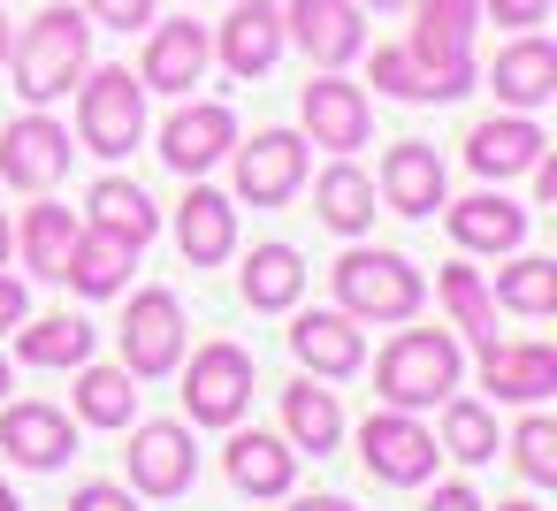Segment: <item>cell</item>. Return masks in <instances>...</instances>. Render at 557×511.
<instances>
[{"mask_svg": "<svg viewBox=\"0 0 557 511\" xmlns=\"http://www.w3.org/2000/svg\"><path fill=\"white\" fill-rule=\"evenodd\" d=\"M9 62H16V92H24L32 108H47V100H62V92L92 70V24H85L77 9H47V16H32V32L9 47Z\"/></svg>", "mask_w": 557, "mask_h": 511, "instance_id": "6da1fadb", "label": "cell"}, {"mask_svg": "<svg viewBox=\"0 0 557 511\" xmlns=\"http://www.w3.org/2000/svg\"><path fill=\"white\" fill-rule=\"evenodd\" d=\"M405 9H412L405 54L428 70L435 100L473 92V24H481V0H405Z\"/></svg>", "mask_w": 557, "mask_h": 511, "instance_id": "7a4b0ae2", "label": "cell"}, {"mask_svg": "<svg viewBox=\"0 0 557 511\" xmlns=\"http://www.w3.org/2000/svg\"><path fill=\"white\" fill-rule=\"evenodd\" d=\"M458 389V344L443 328H405L382 366H374V397L397 404V412H420V404H443Z\"/></svg>", "mask_w": 557, "mask_h": 511, "instance_id": "3957f363", "label": "cell"}, {"mask_svg": "<svg viewBox=\"0 0 557 511\" xmlns=\"http://www.w3.org/2000/svg\"><path fill=\"white\" fill-rule=\"evenodd\" d=\"M336 298L351 321H412L428 283L405 252H344L336 260Z\"/></svg>", "mask_w": 557, "mask_h": 511, "instance_id": "277c9868", "label": "cell"}, {"mask_svg": "<svg viewBox=\"0 0 557 511\" xmlns=\"http://www.w3.org/2000/svg\"><path fill=\"white\" fill-rule=\"evenodd\" d=\"M77 138L92 153H131L146 138V85L131 70H85L77 77Z\"/></svg>", "mask_w": 557, "mask_h": 511, "instance_id": "5b68a950", "label": "cell"}, {"mask_svg": "<svg viewBox=\"0 0 557 511\" xmlns=\"http://www.w3.org/2000/svg\"><path fill=\"white\" fill-rule=\"evenodd\" d=\"M359 458H367V473L374 481H389V488H420L428 473H435V435L412 420V412H367V427H359Z\"/></svg>", "mask_w": 557, "mask_h": 511, "instance_id": "8992f818", "label": "cell"}, {"mask_svg": "<svg viewBox=\"0 0 557 511\" xmlns=\"http://www.w3.org/2000/svg\"><path fill=\"white\" fill-rule=\"evenodd\" d=\"M176 359H184V306L169 290H138L123 321V374L153 382V374H176Z\"/></svg>", "mask_w": 557, "mask_h": 511, "instance_id": "52a82bcc", "label": "cell"}, {"mask_svg": "<svg viewBox=\"0 0 557 511\" xmlns=\"http://www.w3.org/2000/svg\"><path fill=\"white\" fill-rule=\"evenodd\" d=\"M184 404H191V420H207V427H237V412L252 404V359H245L237 344H207V351H191Z\"/></svg>", "mask_w": 557, "mask_h": 511, "instance_id": "ba28073f", "label": "cell"}, {"mask_svg": "<svg viewBox=\"0 0 557 511\" xmlns=\"http://www.w3.org/2000/svg\"><path fill=\"white\" fill-rule=\"evenodd\" d=\"M283 39H298L313 70H344V62H359V47H367L359 0H290V9H283Z\"/></svg>", "mask_w": 557, "mask_h": 511, "instance_id": "9c48e42d", "label": "cell"}, {"mask_svg": "<svg viewBox=\"0 0 557 511\" xmlns=\"http://www.w3.org/2000/svg\"><path fill=\"white\" fill-rule=\"evenodd\" d=\"M70 130L62 123H47V115H24V123H9V138H0V176H9L16 191H54L62 176H70Z\"/></svg>", "mask_w": 557, "mask_h": 511, "instance_id": "30bf717a", "label": "cell"}, {"mask_svg": "<svg viewBox=\"0 0 557 511\" xmlns=\"http://www.w3.org/2000/svg\"><path fill=\"white\" fill-rule=\"evenodd\" d=\"M298 108H306L313 146H329V153H359V146L374 138V108H367V92H359V85H344L336 70H329V77H313Z\"/></svg>", "mask_w": 557, "mask_h": 511, "instance_id": "8fae6325", "label": "cell"}, {"mask_svg": "<svg viewBox=\"0 0 557 511\" xmlns=\"http://www.w3.org/2000/svg\"><path fill=\"white\" fill-rule=\"evenodd\" d=\"M306 184V138L290 130H260L252 146H237V199L252 207H283Z\"/></svg>", "mask_w": 557, "mask_h": 511, "instance_id": "7c38bea8", "label": "cell"}, {"mask_svg": "<svg viewBox=\"0 0 557 511\" xmlns=\"http://www.w3.org/2000/svg\"><path fill=\"white\" fill-rule=\"evenodd\" d=\"M230 146H237V115H230L222 100H199V108L169 115V130H161V161H169L176 176H199V169H214Z\"/></svg>", "mask_w": 557, "mask_h": 511, "instance_id": "4fadbf2b", "label": "cell"}, {"mask_svg": "<svg viewBox=\"0 0 557 511\" xmlns=\"http://www.w3.org/2000/svg\"><path fill=\"white\" fill-rule=\"evenodd\" d=\"M549 153V138H542V123L534 115H488V123H473L466 130V161H473V176H519V169H534Z\"/></svg>", "mask_w": 557, "mask_h": 511, "instance_id": "5bb4252c", "label": "cell"}, {"mask_svg": "<svg viewBox=\"0 0 557 511\" xmlns=\"http://www.w3.org/2000/svg\"><path fill=\"white\" fill-rule=\"evenodd\" d=\"M481 382L496 389V404H542L557 389V351L549 344H481Z\"/></svg>", "mask_w": 557, "mask_h": 511, "instance_id": "9a60e30c", "label": "cell"}, {"mask_svg": "<svg viewBox=\"0 0 557 511\" xmlns=\"http://www.w3.org/2000/svg\"><path fill=\"white\" fill-rule=\"evenodd\" d=\"M191 473H199V450H191V435L176 420H153V427L131 435V481L146 496H184Z\"/></svg>", "mask_w": 557, "mask_h": 511, "instance_id": "2e32d148", "label": "cell"}, {"mask_svg": "<svg viewBox=\"0 0 557 511\" xmlns=\"http://www.w3.org/2000/svg\"><path fill=\"white\" fill-rule=\"evenodd\" d=\"M488 85H496V100L511 108V115H534L549 92H557V47L542 39V32H527V39H511L504 54H496V70H488Z\"/></svg>", "mask_w": 557, "mask_h": 511, "instance_id": "e0dca14e", "label": "cell"}, {"mask_svg": "<svg viewBox=\"0 0 557 511\" xmlns=\"http://www.w3.org/2000/svg\"><path fill=\"white\" fill-rule=\"evenodd\" d=\"M0 450H9L16 465H32V473H47V465H62L77 450V427L54 404H9L0 412Z\"/></svg>", "mask_w": 557, "mask_h": 511, "instance_id": "ac0fdd59", "label": "cell"}, {"mask_svg": "<svg viewBox=\"0 0 557 511\" xmlns=\"http://www.w3.org/2000/svg\"><path fill=\"white\" fill-rule=\"evenodd\" d=\"M131 267H138V245L131 237H115V229H77V245H70V267H62V283L70 290H85V298H115L123 283H131Z\"/></svg>", "mask_w": 557, "mask_h": 511, "instance_id": "d6986e66", "label": "cell"}, {"mask_svg": "<svg viewBox=\"0 0 557 511\" xmlns=\"http://www.w3.org/2000/svg\"><path fill=\"white\" fill-rule=\"evenodd\" d=\"M290 351H298V366H313V374H329V382H344V374L367 366V344H359V321H351V313H298Z\"/></svg>", "mask_w": 557, "mask_h": 511, "instance_id": "ffe728a7", "label": "cell"}, {"mask_svg": "<svg viewBox=\"0 0 557 511\" xmlns=\"http://www.w3.org/2000/svg\"><path fill=\"white\" fill-rule=\"evenodd\" d=\"M214 54H222L230 77H260V70H275V54H283V9H268V0H245V9L222 24Z\"/></svg>", "mask_w": 557, "mask_h": 511, "instance_id": "44dd1931", "label": "cell"}, {"mask_svg": "<svg viewBox=\"0 0 557 511\" xmlns=\"http://www.w3.org/2000/svg\"><path fill=\"white\" fill-rule=\"evenodd\" d=\"M207 54H214V39H207L199 24H161L153 47H146L138 85H146V92H191V85L207 77Z\"/></svg>", "mask_w": 557, "mask_h": 511, "instance_id": "7402d4cb", "label": "cell"}, {"mask_svg": "<svg viewBox=\"0 0 557 511\" xmlns=\"http://www.w3.org/2000/svg\"><path fill=\"white\" fill-rule=\"evenodd\" d=\"M382 199L397 214H435L443 207V161H435V146H420V138L389 146L382 153Z\"/></svg>", "mask_w": 557, "mask_h": 511, "instance_id": "603a6c76", "label": "cell"}, {"mask_svg": "<svg viewBox=\"0 0 557 511\" xmlns=\"http://www.w3.org/2000/svg\"><path fill=\"white\" fill-rule=\"evenodd\" d=\"M443 222H450V237H458L466 252H519V237H527V207H511L504 191H473V199H458Z\"/></svg>", "mask_w": 557, "mask_h": 511, "instance_id": "cb8c5ba5", "label": "cell"}, {"mask_svg": "<svg viewBox=\"0 0 557 511\" xmlns=\"http://www.w3.org/2000/svg\"><path fill=\"white\" fill-rule=\"evenodd\" d=\"M176 245H184L191 267H222V260L237 252V207L199 184V191L184 199V214H176Z\"/></svg>", "mask_w": 557, "mask_h": 511, "instance_id": "d4e9b609", "label": "cell"}, {"mask_svg": "<svg viewBox=\"0 0 557 511\" xmlns=\"http://www.w3.org/2000/svg\"><path fill=\"white\" fill-rule=\"evenodd\" d=\"M230 481L245 488V496H290V481H298V450L290 443H275V435H230Z\"/></svg>", "mask_w": 557, "mask_h": 511, "instance_id": "484cf974", "label": "cell"}, {"mask_svg": "<svg viewBox=\"0 0 557 511\" xmlns=\"http://www.w3.org/2000/svg\"><path fill=\"white\" fill-rule=\"evenodd\" d=\"M298 290H306V260H298L290 245H260V252L245 260V306L283 313V306H298Z\"/></svg>", "mask_w": 557, "mask_h": 511, "instance_id": "4316f807", "label": "cell"}, {"mask_svg": "<svg viewBox=\"0 0 557 511\" xmlns=\"http://www.w3.org/2000/svg\"><path fill=\"white\" fill-rule=\"evenodd\" d=\"M16 359H24V366H85V359H92V321L47 313V321H32V328L16 336Z\"/></svg>", "mask_w": 557, "mask_h": 511, "instance_id": "83f0119b", "label": "cell"}, {"mask_svg": "<svg viewBox=\"0 0 557 511\" xmlns=\"http://www.w3.org/2000/svg\"><path fill=\"white\" fill-rule=\"evenodd\" d=\"M283 427H290V443L298 450H336V435H344V412H336V397L329 389H313V382H290L283 389Z\"/></svg>", "mask_w": 557, "mask_h": 511, "instance_id": "f1b7e54d", "label": "cell"}, {"mask_svg": "<svg viewBox=\"0 0 557 511\" xmlns=\"http://www.w3.org/2000/svg\"><path fill=\"white\" fill-rule=\"evenodd\" d=\"M313 207H321V222H329L336 237H359V229L374 222V184L344 161V169H329V176L313 184Z\"/></svg>", "mask_w": 557, "mask_h": 511, "instance_id": "f546056e", "label": "cell"}, {"mask_svg": "<svg viewBox=\"0 0 557 511\" xmlns=\"http://www.w3.org/2000/svg\"><path fill=\"white\" fill-rule=\"evenodd\" d=\"M92 229H115V237H131V245H146L153 229H161V214H153V199L138 191V184H123V176H108V184H92Z\"/></svg>", "mask_w": 557, "mask_h": 511, "instance_id": "4dcf8cb0", "label": "cell"}, {"mask_svg": "<svg viewBox=\"0 0 557 511\" xmlns=\"http://www.w3.org/2000/svg\"><path fill=\"white\" fill-rule=\"evenodd\" d=\"M77 214L70 207H32L24 214V260H32V275H47V283H62V267H70V245H77Z\"/></svg>", "mask_w": 557, "mask_h": 511, "instance_id": "1f68e13d", "label": "cell"}, {"mask_svg": "<svg viewBox=\"0 0 557 511\" xmlns=\"http://www.w3.org/2000/svg\"><path fill=\"white\" fill-rule=\"evenodd\" d=\"M77 412H85L92 427H131V412H138L131 374H123V366H85V374H77Z\"/></svg>", "mask_w": 557, "mask_h": 511, "instance_id": "d6a6232c", "label": "cell"}, {"mask_svg": "<svg viewBox=\"0 0 557 511\" xmlns=\"http://www.w3.org/2000/svg\"><path fill=\"white\" fill-rule=\"evenodd\" d=\"M496 298L511 306V313H557V260H511V267H496Z\"/></svg>", "mask_w": 557, "mask_h": 511, "instance_id": "836d02e7", "label": "cell"}, {"mask_svg": "<svg viewBox=\"0 0 557 511\" xmlns=\"http://www.w3.org/2000/svg\"><path fill=\"white\" fill-rule=\"evenodd\" d=\"M443 450L466 458V465L496 458V420H488V404H473V397H443Z\"/></svg>", "mask_w": 557, "mask_h": 511, "instance_id": "e575fe53", "label": "cell"}, {"mask_svg": "<svg viewBox=\"0 0 557 511\" xmlns=\"http://www.w3.org/2000/svg\"><path fill=\"white\" fill-rule=\"evenodd\" d=\"M443 306L458 313V328H466L473 344L496 336V298H488V283H481L473 267H443Z\"/></svg>", "mask_w": 557, "mask_h": 511, "instance_id": "d590c367", "label": "cell"}, {"mask_svg": "<svg viewBox=\"0 0 557 511\" xmlns=\"http://www.w3.org/2000/svg\"><path fill=\"white\" fill-rule=\"evenodd\" d=\"M511 458H519V473L534 481V488H549L557 481V427L534 412V420H519V435H511Z\"/></svg>", "mask_w": 557, "mask_h": 511, "instance_id": "8d00e7d4", "label": "cell"}, {"mask_svg": "<svg viewBox=\"0 0 557 511\" xmlns=\"http://www.w3.org/2000/svg\"><path fill=\"white\" fill-rule=\"evenodd\" d=\"M374 85L389 92V100H435V85H428V70L405 54V47H374Z\"/></svg>", "mask_w": 557, "mask_h": 511, "instance_id": "74e56055", "label": "cell"}, {"mask_svg": "<svg viewBox=\"0 0 557 511\" xmlns=\"http://www.w3.org/2000/svg\"><path fill=\"white\" fill-rule=\"evenodd\" d=\"M85 16L108 32H138V24H153V0H85Z\"/></svg>", "mask_w": 557, "mask_h": 511, "instance_id": "f35d334b", "label": "cell"}, {"mask_svg": "<svg viewBox=\"0 0 557 511\" xmlns=\"http://www.w3.org/2000/svg\"><path fill=\"white\" fill-rule=\"evenodd\" d=\"M70 511H138V503H131V488L92 481V488H77V496H70Z\"/></svg>", "mask_w": 557, "mask_h": 511, "instance_id": "ab89813d", "label": "cell"}, {"mask_svg": "<svg viewBox=\"0 0 557 511\" xmlns=\"http://www.w3.org/2000/svg\"><path fill=\"white\" fill-rule=\"evenodd\" d=\"M488 16H496V24H519V32H534V24L549 16V0H488Z\"/></svg>", "mask_w": 557, "mask_h": 511, "instance_id": "60d3db41", "label": "cell"}, {"mask_svg": "<svg viewBox=\"0 0 557 511\" xmlns=\"http://www.w3.org/2000/svg\"><path fill=\"white\" fill-rule=\"evenodd\" d=\"M428 511H488V503H481V496H473L466 481H443V488L428 496Z\"/></svg>", "mask_w": 557, "mask_h": 511, "instance_id": "b9f144b4", "label": "cell"}, {"mask_svg": "<svg viewBox=\"0 0 557 511\" xmlns=\"http://www.w3.org/2000/svg\"><path fill=\"white\" fill-rule=\"evenodd\" d=\"M0 328H24V283L0 275Z\"/></svg>", "mask_w": 557, "mask_h": 511, "instance_id": "7bdbcfd3", "label": "cell"}, {"mask_svg": "<svg viewBox=\"0 0 557 511\" xmlns=\"http://www.w3.org/2000/svg\"><path fill=\"white\" fill-rule=\"evenodd\" d=\"M534 199H542V207H557V161H549V153L534 161Z\"/></svg>", "mask_w": 557, "mask_h": 511, "instance_id": "ee69618b", "label": "cell"}, {"mask_svg": "<svg viewBox=\"0 0 557 511\" xmlns=\"http://www.w3.org/2000/svg\"><path fill=\"white\" fill-rule=\"evenodd\" d=\"M290 511H351V503H344V496H298Z\"/></svg>", "mask_w": 557, "mask_h": 511, "instance_id": "f6af8a7d", "label": "cell"}, {"mask_svg": "<svg viewBox=\"0 0 557 511\" xmlns=\"http://www.w3.org/2000/svg\"><path fill=\"white\" fill-rule=\"evenodd\" d=\"M0 62H9V9H0Z\"/></svg>", "mask_w": 557, "mask_h": 511, "instance_id": "bcb514c9", "label": "cell"}, {"mask_svg": "<svg viewBox=\"0 0 557 511\" xmlns=\"http://www.w3.org/2000/svg\"><path fill=\"white\" fill-rule=\"evenodd\" d=\"M0 511H24V503H16V496H9V481H0Z\"/></svg>", "mask_w": 557, "mask_h": 511, "instance_id": "7dc6e473", "label": "cell"}, {"mask_svg": "<svg viewBox=\"0 0 557 511\" xmlns=\"http://www.w3.org/2000/svg\"><path fill=\"white\" fill-rule=\"evenodd\" d=\"M0 260H9V222H0Z\"/></svg>", "mask_w": 557, "mask_h": 511, "instance_id": "c3c4849f", "label": "cell"}, {"mask_svg": "<svg viewBox=\"0 0 557 511\" xmlns=\"http://www.w3.org/2000/svg\"><path fill=\"white\" fill-rule=\"evenodd\" d=\"M0 397H9V359H0Z\"/></svg>", "mask_w": 557, "mask_h": 511, "instance_id": "681fc988", "label": "cell"}, {"mask_svg": "<svg viewBox=\"0 0 557 511\" xmlns=\"http://www.w3.org/2000/svg\"><path fill=\"white\" fill-rule=\"evenodd\" d=\"M496 511H534V503H496Z\"/></svg>", "mask_w": 557, "mask_h": 511, "instance_id": "f907efd6", "label": "cell"}, {"mask_svg": "<svg viewBox=\"0 0 557 511\" xmlns=\"http://www.w3.org/2000/svg\"><path fill=\"white\" fill-rule=\"evenodd\" d=\"M374 9H405V0H374Z\"/></svg>", "mask_w": 557, "mask_h": 511, "instance_id": "816d5d0a", "label": "cell"}]
</instances>
